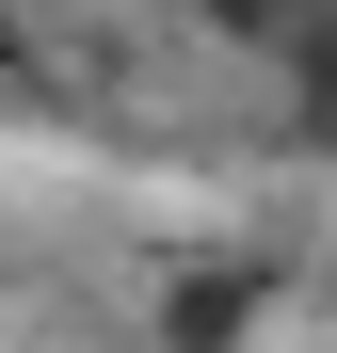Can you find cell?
Listing matches in <instances>:
<instances>
[{"label":"cell","mask_w":337,"mask_h":353,"mask_svg":"<svg viewBox=\"0 0 337 353\" xmlns=\"http://www.w3.org/2000/svg\"><path fill=\"white\" fill-rule=\"evenodd\" d=\"M193 17H209L225 48H257V65H273V48H289V32H321L337 0H193Z\"/></svg>","instance_id":"cell-1"}]
</instances>
